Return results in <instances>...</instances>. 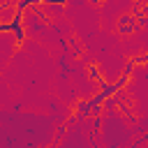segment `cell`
<instances>
[{"mask_svg":"<svg viewBox=\"0 0 148 148\" xmlns=\"http://www.w3.org/2000/svg\"><path fill=\"white\" fill-rule=\"evenodd\" d=\"M90 111H92L90 99H86V102H79V104H76V116H86V113H90Z\"/></svg>","mask_w":148,"mask_h":148,"instance_id":"obj_1","label":"cell"}]
</instances>
